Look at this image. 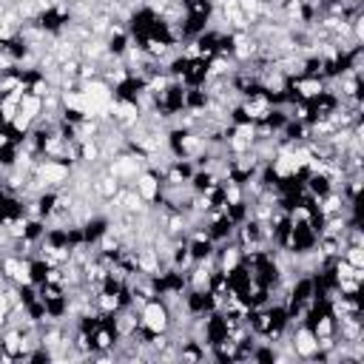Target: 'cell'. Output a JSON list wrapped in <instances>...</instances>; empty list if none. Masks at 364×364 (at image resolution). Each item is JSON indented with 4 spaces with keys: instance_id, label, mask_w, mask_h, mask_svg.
<instances>
[{
    "instance_id": "6da1fadb",
    "label": "cell",
    "mask_w": 364,
    "mask_h": 364,
    "mask_svg": "<svg viewBox=\"0 0 364 364\" xmlns=\"http://www.w3.org/2000/svg\"><path fill=\"white\" fill-rule=\"evenodd\" d=\"M134 191L142 196V202L156 205L159 196H162V173L156 168H142L134 179Z\"/></svg>"
},
{
    "instance_id": "7a4b0ae2",
    "label": "cell",
    "mask_w": 364,
    "mask_h": 364,
    "mask_svg": "<svg viewBox=\"0 0 364 364\" xmlns=\"http://www.w3.org/2000/svg\"><path fill=\"white\" fill-rule=\"evenodd\" d=\"M182 301H185L188 316H193V318H202V316H208L210 310L219 307L210 290H191V287H188V290L182 293Z\"/></svg>"
},
{
    "instance_id": "3957f363",
    "label": "cell",
    "mask_w": 364,
    "mask_h": 364,
    "mask_svg": "<svg viewBox=\"0 0 364 364\" xmlns=\"http://www.w3.org/2000/svg\"><path fill=\"white\" fill-rule=\"evenodd\" d=\"M80 228H82V239H85V245L94 247V245L108 233V228H111V216L102 213V210H94Z\"/></svg>"
},
{
    "instance_id": "277c9868",
    "label": "cell",
    "mask_w": 364,
    "mask_h": 364,
    "mask_svg": "<svg viewBox=\"0 0 364 364\" xmlns=\"http://www.w3.org/2000/svg\"><path fill=\"white\" fill-rule=\"evenodd\" d=\"M142 91H145V80L139 74H128L119 85H114V100H119V102H136Z\"/></svg>"
},
{
    "instance_id": "5b68a950",
    "label": "cell",
    "mask_w": 364,
    "mask_h": 364,
    "mask_svg": "<svg viewBox=\"0 0 364 364\" xmlns=\"http://www.w3.org/2000/svg\"><path fill=\"white\" fill-rule=\"evenodd\" d=\"M48 267H51V264H48L43 256H31V259H28V282L40 287V284L48 279Z\"/></svg>"
}]
</instances>
